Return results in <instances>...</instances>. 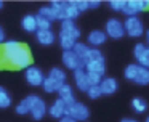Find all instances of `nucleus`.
Returning a JSON list of instances; mask_svg holds the SVG:
<instances>
[{
    "label": "nucleus",
    "instance_id": "nucleus-1",
    "mask_svg": "<svg viewBox=\"0 0 149 122\" xmlns=\"http://www.w3.org/2000/svg\"><path fill=\"white\" fill-rule=\"evenodd\" d=\"M0 58L15 69H27L31 64V51L26 45L16 40H7L0 48Z\"/></svg>",
    "mask_w": 149,
    "mask_h": 122
},
{
    "label": "nucleus",
    "instance_id": "nucleus-2",
    "mask_svg": "<svg viewBox=\"0 0 149 122\" xmlns=\"http://www.w3.org/2000/svg\"><path fill=\"white\" fill-rule=\"evenodd\" d=\"M79 10L77 6H75L74 2H64V5L61 6L59 10H56V16H58V19H61V21H74L75 18L79 16Z\"/></svg>",
    "mask_w": 149,
    "mask_h": 122
},
{
    "label": "nucleus",
    "instance_id": "nucleus-3",
    "mask_svg": "<svg viewBox=\"0 0 149 122\" xmlns=\"http://www.w3.org/2000/svg\"><path fill=\"white\" fill-rule=\"evenodd\" d=\"M123 27H125V32L130 35V37H139L144 32V27H143V22L138 16H132V18H127L125 22H123Z\"/></svg>",
    "mask_w": 149,
    "mask_h": 122
},
{
    "label": "nucleus",
    "instance_id": "nucleus-4",
    "mask_svg": "<svg viewBox=\"0 0 149 122\" xmlns=\"http://www.w3.org/2000/svg\"><path fill=\"white\" fill-rule=\"evenodd\" d=\"M68 116L79 122V121H87L90 112H88V108L84 103L75 101V103H72V104L68 106Z\"/></svg>",
    "mask_w": 149,
    "mask_h": 122
},
{
    "label": "nucleus",
    "instance_id": "nucleus-5",
    "mask_svg": "<svg viewBox=\"0 0 149 122\" xmlns=\"http://www.w3.org/2000/svg\"><path fill=\"white\" fill-rule=\"evenodd\" d=\"M63 63H64V66L68 67V69H71V71H77V69H84L85 67L84 61H82L72 50L63 53Z\"/></svg>",
    "mask_w": 149,
    "mask_h": 122
},
{
    "label": "nucleus",
    "instance_id": "nucleus-6",
    "mask_svg": "<svg viewBox=\"0 0 149 122\" xmlns=\"http://www.w3.org/2000/svg\"><path fill=\"white\" fill-rule=\"evenodd\" d=\"M26 80L32 87H40V85H43L45 76H43V72L37 66H29L26 69Z\"/></svg>",
    "mask_w": 149,
    "mask_h": 122
},
{
    "label": "nucleus",
    "instance_id": "nucleus-7",
    "mask_svg": "<svg viewBox=\"0 0 149 122\" xmlns=\"http://www.w3.org/2000/svg\"><path fill=\"white\" fill-rule=\"evenodd\" d=\"M106 34L112 39H120L125 34V27L117 18H111L106 22Z\"/></svg>",
    "mask_w": 149,
    "mask_h": 122
},
{
    "label": "nucleus",
    "instance_id": "nucleus-8",
    "mask_svg": "<svg viewBox=\"0 0 149 122\" xmlns=\"http://www.w3.org/2000/svg\"><path fill=\"white\" fill-rule=\"evenodd\" d=\"M48 114L55 119H63L64 116H68V104L61 98L55 100V103L48 108Z\"/></svg>",
    "mask_w": 149,
    "mask_h": 122
},
{
    "label": "nucleus",
    "instance_id": "nucleus-9",
    "mask_svg": "<svg viewBox=\"0 0 149 122\" xmlns=\"http://www.w3.org/2000/svg\"><path fill=\"white\" fill-rule=\"evenodd\" d=\"M74 80L75 83H77V87L82 90V92H88V88H90V82H88V72L87 69H77L74 71Z\"/></svg>",
    "mask_w": 149,
    "mask_h": 122
},
{
    "label": "nucleus",
    "instance_id": "nucleus-10",
    "mask_svg": "<svg viewBox=\"0 0 149 122\" xmlns=\"http://www.w3.org/2000/svg\"><path fill=\"white\" fill-rule=\"evenodd\" d=\"M37 98H39L37 95H29V96H26L24 100H21V103L16 106V112L21 114V116L31 112V109H32V106H34V103H36Z\"/></svg>",
    "mask_w": 149,
    "mask_h": 122
},
{
    "label": "nucleus",
    "instance_id": "nucleus-11",
    "mask_svg": "<svg viewBox=\"0 0 149 122\" xmlns=\"http://www.w3.org/2000/svg\"><path fill=\"white\" fill-rule=\"evenodd\" d=\"M61 34L69 35V37L77 40V39L80 37V29H79L72 21H61Z\"/></svg>",
    "mask_w": 149,
    "mask_h": 122
},
{
    "label": "nucleus",
    "instance_id": "nucleus-12",
    "mask_svg": "<svg viewBox=\"0 0 149 122\" xmlns=\"http://www.w3.org/2000/svg\"><path fill=\"white\" fill-rule=\"evenodd\" d=\"M45 114H47V104H45V101L39 96V98L36 100V103H34L32 109H31V116H32L36 121H40Z\"/></svg>",
    "mask_w": 149,
    "mask_h": 122
},
{
    "label": "nucleus",
    "instance_id": "nucleus-13",
    "mask_svg": "<svg viewBox=\"0 0 149 122\" xmlns=\"http://www.w3.org/2000/svg\"><path fill=\"white\" fill-rule=\"evenodd\" d=\"M107 39V34L106 31H91L90 34H88V43L91 45V47H100V45H103L104 42H106Z\"/></svg>",
    "mask_w": 149,
    "mask_h": 122
},
{
    "label": "nucleus",
    "instance_id": "nucleus-14",
    "mask_svg": "<svg viewBox=\"0 0 149 122\" xmlns=\"http://www.w3.org/2000/svg\"><path fill=\"white\" fill-rule=\"evenodd\" d=\"M100 88L103 95H112L117 90V80L112 79V77H103V80L100 83Z\"/></svg>",
    "mask_w": 149,
    "mask_h": 122
},
{
    "label": "nucleus",
    "instance_id": "nucleus-15",
    "mask_svg": "<svg viewBox=\"0 0 149 122\" xmlns=\"http://www.w3.org/2000/svg\"><path fill=\"white\" fill-rule=\"evenodd\" d=\"M36 39H37V42L42 43V45H52L53 42H55V34L52 32V29H50V31H37Z\"/></svg>",
    "mask_w": 149,
    "mask_h": 122
},
{
    "label": "nucleus",
    "instance_id": "nucleus-16",
    "mask_svg": "<svg viewBox=\"0 0 149 122\" xmlns=\"http://www.w3.org/2000/svg\"><path fill=\"white\" fill-rule=\"evenodd\" d=\"M59 98L63 100V101L66 103V104H72V103H75V100H74V93H72V87L71 85H63L61 88H59Z\"/></svg>",
    "mask_w": 149,
    "mask_h": 122
},
{
    "label": "nucleus",
    "instance_id": "nucleus-17",
    "mask_svg": "<svg viewBox=\"0 0 149 122\" xmlns=\"http://www.w3.org/2000/svg\"><path fill=\"white\" fill-rule=\"evenodd\" d=\"M21 26H23L24 31L27 32H37L39 31V27H37V19L34 15H26L23 18V21H21Z\"/></svg>",
    "mask_w": 149,
    "mask_h": 122
},
{
    "label": "nucleus",
    "instance_id": "nucleus-18",
    "mask_svg": "<svg viewBox=\"0 0 149 122\" xmlns=\"http://www.w3.org/2000/svg\"><path fill=\"white\" fill-rule=\"evenodd\" d=\"M85 69H87V72H95L103 76L104 71H106V64H104V60H98V61H93V63H88L85 66Z\"/></svg>",
    "mask_w": 149,
    "mask_h": 122
},
{
    "label": "nucleus",
    "instance_id": "nucleus-19",
    "mask_svg": "<svg viewBox=\"0 0 149 122\" xmlns=\"http://www.w3.org/2000/svg\"><path fill=\"white\" fill-rule=\"evenodd\" d=\"M50 79H53L56 83H59V85H66V72L63 69H59V67H53L52 71H50L48 74Z\"/></svg>",
    "mask_w": 149,
    "mask_h": 122
},
{
    "label": "nucleus",
    "instance_id": "nucleus-20",
    "mask_svg": "<svg viewBox=\"0 0 149 122\" xmlns=\"http://www.w3.org/2000/svg\"><path fill=\"white\" fill-rule=\"evenodd\" d=\"M98 60H104V56L100 51V48H90L88 53L85 55V58H84V64L87 66L88 63H93V61H98Z\"/></svg>",
    "mask_w": 149,
    "mask_h": 122
},
{
    "label": "nucleus",
    "instance_id": "nucleus-21",
    "mask_svg": "<svg viewBox=\"0 0 149 122\" xmlns=\"http://www.w3.org/2000/svg\"><path fill=\"white\" fill-rule=\"evenodd\" d=\"M133 82L138 83V85H148V83H149V69L139 66L138 74H136V77H135V80H133Z\"/></svg>",
    "mask_w": 149,
    "mask_h": 122
},
{
    "label": "nucleus",
    "instance_id": "nucleus-22",
    "mask_svg": "<svg viewBox=\"0 0 149 122\" xmlns=\"http://www.w3.org/2000/svg\"><path fill=\"white\" fill-rule=\"evenodd\" d=\"M75 43H77V40L72 37H69V35H64L59 32V45H61V48H64V51H69L72 50V48L75 47Z\"/></svg>",
    "mask_w": 149,
    "mask_h": 122
},
{
    "label": "nucleus",
    "instance_id": "nucleus-23",
    "mask_svg": "<svg viewBox=\"0 0 149 122\" xmlns=\"http://www.w3.org/2000/svg\"><path fill=\"white\" fill-rule=\"evenodd\" d=\"M43 90H45L47 93H53V92H59V88H61V85L59 83H56L53 79H50L48 76L45 77V80H43Z\"/></svg>",
    "mask_w": 149,
    "mask_h": 122
},
{
    "label": "nucleus",
    "instance_id": "nucleus-24",
    "mask_svg": "<svg viewBox=\"0 0 149 122\" xmlns=\"http://www.w3.org/2000/svg\"><path fill=\"white\" fill-rule=\"evenodd\" d=\"M37 15L43 16V18L50 19V21H55V19H58V16H56V10L53 8L52 5H50V6H43V8H40Z\"/></svg>",
    "mask_w": 149,
    "mask_h": 122
},
{
    "label": "nucleus",
    "instance_id": "nucleus-25",
    "mask_svg": "<svg viewBox=\"0 0 149 122\" xmlns=\"http://www.w3.org/2000/svg\"><path fill=\"white\" fill-rule=\"evenodd\" d=\"M138 69H139V64L133 63V64H128V66L125 67V72H123V76H125L127 80H135L136 74H138Z\"/></svg>",
    "mask_w": 149,
    "mask_h": 122
},
{
    "label": "nucleus",
    "instance_id": "nucleus-26",
    "mask_svg": "<svg viewBox=\"0 0 149 122\" xmlns=\"http://www.w3.org/2000/svg\"><path fill=\"white\" fill-rule=\"evenodd\" d=\"M132 108L135 112H146V109H148V103L144 101L143 98H133L132 100Z\"/></svg>",
    "mask_w": 149,
    "mask_h": 122
},
{
    "label": "nucleus",
    "instance_id": "nucleus-27",
    "mask_svg": "<svg viewBox=\"0 0 149 122\" xmlns=\"http://www.w3.org/2000/svg\"><path fill=\"white\" fill-rule=\"evenodd\" d=\"M88 50H90V47H88V45H85V43H82V42H77V43H75V47L72 48V51H74V53L77 55L82 61H84L85 55L88 53Z\"/></svg>",
    "mask_w": 149,
    "mask_h": 122
},
{
    "label": "nucleus",
    "instance_id": "nucleus-28",
    "mask_svg": "<svg viewBox=\"0 0 149 122\" xmlns=\"http://www.w3.org/2000/svg\"><path fill=\"white\" fill-rule=\"evenodd\" d=\"M11 104V98L8 95V92L5 90V87H0V108L5 109Z\"/></svg>",
    "mask_w": 149,
    "mask_h": 122
},
{
    "label": "nucleus",
    "instance_id": "nucleus-29",
    "mask_svg": "<svg viewBox=\"0 0 149 122\" xmlns=\"http://www.w3.org/2000/svg\"><path fill=\"white\" fill-rule=\"evenodd\" d=\"M36 19H37V27L39 31H50V26H52V21L40 15H36Z\"/></svg>",
    "mask_w": 149,
    "mask_h": 122
},
{
    "label": "nucleus",
    "instance_id": "nucleus-30",
    "mask_svg": "<svg viewBox=\"0 0 149 122\" xmlns=\"http://www.w3.org/2000/svg\"><path fill=\"white\" fill-rule=\"evenodd\" d=\"M103 80V76L100 74H95V72H88V82H90V87H98Z\"/></svg>",
    "mask_w": 149,
    "mask_h": 122
},
{
    "label": "nucleus",
    "instance_id": "nucleus-31",
    "mask_svg": "<svg viewBox=\"0 0 149 122\" xmlns=\"http://www.w3.org/2000/svg\"><path fill=\"white\" fill-rule=\"evenodd\" d=\"M87 95L90 96L91 100H98L103 93H101V88H100V85H98V87H90L88 92H87Z\"/></svg>",
    "mask_w": 149,
    "mask_h": 122
},
{
    "label": "nucleus",
    "instance_id": "nucleus-32",
    "mask_svg": "<svg viewBox=\"0 0 149 122\" xmlns=\"http://www.w3.org/2000/svg\"><path fill=\"white\" fill-rule=\"evenodd\" d=\"M138 64L143 67H146V69H149V47L146 48V51L143 53V56L138 60Z\"/></svg>",
    "mask_w": 149,
    "mask_h": 122
},
{
    "label": "nucleus",
    "instance_id": "nucleus-33",
    "mask_svg": "<svg viewBox=\"0 0 149 122\" xmlns=\"http://www.w3.org/2000/svg\"><path fill=\"white\" fill-rule=\"evenodd\" d=\"M127 2H123V0H111L109 2V6L114 10V11H122L123 6H125Z\"/></svg>",
    "mask_w": 149,
    "mask_h": 122
},
{
    "label": "nucleus",
    "instance_id": "nucleus-34",
    "mask_svg": "<svg viewBox=\"0 0 149 122\" xmlns=\"http://www.w3.org/2000/svg\"><path fill=\"white\" fill-rule=\"evenodd\" d=\"M146 45L144 43H136L135 45V50H133V53H135V56H136V60H139V58L143 56V53L146 51Z\"/></svg>",
    "mask_w": 149,
    "mask_h": 122
},
{
    "label": "nucleus",
    "instance_id": "nucleus-35",
    "mask_svg": "<svg viewBox=\"0 0 149 122\" xmlns=\"http://www.w3.org/2000/svg\"><path fill=\"white\" fill-rule=\"evenodd\" d=\"M75 6H77L79 11H85V10L90 8V3H88V0H74Z\"/></svg>",
    "mask_w": 149,
    "mask_h": 122
},
{
    "label": "nucleus",
    "instance_id": "nucleus-36",
    "mask_svg": "<svg viewBox=\"0 0 149 122\" xmlns=\"http://www.w3.org/2000/svg\"><path fill=\"white\" fill-rule=\"evenodd\" d=\"M88 3H90V8H98V6L101 5V2H100V0H90Z\"/></svg>",
    "mask_w": 149,
    "mask_h": 122
},
{
    "label": "nucleus",
    "instance_id": "nucleus-37",
    "mask_svg": "<svg viewBox=\"0 0 149 122\" xmlns=\"http://www.w3.org/2000/svg\"><path fill=\"white\" fill-rule=\"evenodd\" d=\"M59 122H77V121H74V119L69 117V116H64L63 119H59Z\"/></svg>",
    "mask_w": 149,
    "mask_h": 122
},
{
    "label": "nucleus",
    "instance_id": "nucleus-38",
    "mask_svg": "<svg viewBox=\"0 0 149 122\" xmlns=\"http://www.w3.org/2000/svg\"><path fill=\"white\" fill-rule=\"evenodd\" d=\"M0 43H5V32L2 29V26H0Z\"/></svg>",
    "mask_w": 149,
    "mask_h": 122
},
{
    "label": "nucleus",
    "instance_id": "nucleus-39",
    "mask_svg": "<svg viewBox=\"0 0 149 122\" xmlns=\"http://www.w3.org/2000/svg\"><path fill=\"white\" fill-rule=\"evenodd\" d=\"M122 122H138V121H135V119H130V117H127V119H122Z\"/></svg>",
    "mask_w": 149,
    "mask_h": 122
},
{
    "label": "nucleus",
    "instance_id": "nucleus-40",
    "mask_svg": "<svg viewBox=\"0 0 149 122\" xmlns=\"http://www.w3.org/2000/svg\"><path fill=\"white\" fill-rule=\"evenodd\" d=\"M146 39H148V42H149V31L146 32Z\"/></svg>",
    "mask_w": 149,
    "mask_h": 122
},
{
    "label": "nucleus",
    "instance_id": "nucleus-41",
    "mask_svg": "<svg viewBox=\"0 0 149 122\" xmlns=\"http://www.w3.org/2000/svg\"><path fill=\"white\" fill-rule=\"evenodd\" d=\"M2 6H3V2H0V8H2Z\"/></svg>",
    "mask_w": 149,
    "mask_h": 122
},
{
    "label": "nucleus",
    "instance_id": "nucleus-42",
    "mask_svg": "<svg viewBox=\"0 0 149 122\" xmlns=\"http://www.w3.org/2000/svg\"><path fill=\"white\" fill-rule=\"evenodd\" d=\"M146 122H149V116H148V117H146Z\"/></svg>",
    "mask_w": 149,
    "mask_h": 122
}]
</instances>
